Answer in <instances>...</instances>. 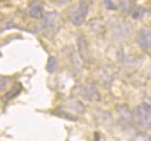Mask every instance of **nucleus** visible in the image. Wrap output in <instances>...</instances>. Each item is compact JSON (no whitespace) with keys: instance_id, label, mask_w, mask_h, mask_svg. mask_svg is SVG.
Returning a JSON list of instances; mask_svg holds the SVG:
<instances>
[{"instance_id":"f257e3e1","label":"nucleus","mask_w":151,"mask_h":141,"mask_svg":"<svg viewBox=\"0 0 151 141\" xmlns=\"http://www.w3.org/2000/svg\"><path fill=\"white\" fill-rule=\"evenodd\" d=\"M91 2L92 0H79L78 4L71 8V12L69 14V20L75 27H80L84 24L89 12Z\"/></svg>"},{"instance_id":"f03ea898","label":"nucleus","mask_w":151,"mask_h":141,"mask_svg":"<svg viewBox=\"0 0 151 141\" xmlns=\"http://www.w3.org/2000/svg\"><path fill=\"white\" fill-rule=\"evenodd\" d=\"M60 16L56 12H49L46 13L42 17L41 23V32L45 37L52 38L56 35V32L60 30Z\"/></svg>"},{"instance_id":"7ed1b4c3","label":"nucleus","mask_w":151,"mask_h":141,"mask_svg":"<svg viewBox=\"0 0 151 141\" xmlns=\"http://www.w3.org/2000/svg\"><path fill=\"white\" fill-rule=\"evenodd\" d=\"M133 118L135 123L144 130H151V106L141 103L133 111Z\"/></svg>"},{"instance_id":"20e7f679","label":"nucleus","mask_w":151,"mask_h":141,"mask_svg":"<svg viewBox=\"0 0 151 141\" xmlns=\"http://www.w3.org/2000/svg\"><path fill=\"white\" fill-rule=\"evenodd\" d=\"M136 40L142 51H149L151 48V32L148 29H141L137 33Z\"/></svg>"},{"instance_id":"39448f33","label":"nucleus","mask_w":151,"mask_h":141,"mask_svg":"<svg viewBox=\"0 0 151 141\" xmlns=\"http://www.w3.org/2000/svg\"><path fill=\"white\" fill-rule=\"evenodd\" d=\"M77 41H78V48H79V55L84 61H87V59L89 57V46H88L87 40L84 36H80L78 37Z\"/></svg>"},{"instance_id":"423d86ee","label":"nucleus","mask_w":151,"mask_h":141,"mask_svg":"<svg viewBox=\"0 0 151 141\" xmlns=\"http://www.w3.org/2000/svg\"><path fill=\"white\" fill-rule=\"evenodd\" d=\"M135 0H119L118 9H120L124 14H131L135 9Z\"/></svg>"},{"instance_id":"0eeeda50","label":"nucleus","mask_w":151,"mask_h":141,"mask_svg":"<svg viewBox=\"0 0 151 141\" xmlns=\"http://www.w3.org/2000/svg\"><path fill=\"white\" fill-rule=\"evenodd\" d=\"M80 90H81V95H84L87 100L94 101L99 99V94L94 86H81Z\"/></svg>"},{"instance_id":"6e6552de","label":"nucleus","mask_w":151,"mask_h":141,"mask_svg":"<svg viewBox=\"0 0 151 141\" xmlns=\"http://www.w3.org/2000/svg\"><path fill=\"white\" fill-rule=\"evenodd\" d=\"M29 14H30V16L32 17V19H42L44 16H45V14H44V8H42V6L41 5H39V4H36V5H33V6H31L30 7V10H29Z\"/></svg>"},{"instance_id":"1a4fd4ad","label":"nucleus","mask_w":151,"mask_h":141,"mask_svg":"<svg viewBox=\"0 0 151 141\" xmlns=\"http://www.w3.org/2000/svg\"><path fill=\"white\" fill-rule=\"evenodd\" d=\"M57 68H58V62H57L56 57L50 55V56L48 57L47 64H46V70H47L48 72L53 74L54 71H56Z\"/></svg>"},{"instance_id":"9d476101","label":"nucleus","mask_w":151,"mask_h":141,"mask_svg":"<svg viewBox=\"0 0 151 141\" xmlns=\"http://www.w3.org/2000/svg\"><path fill=\"white\" fill-rule=\"evenodd\" d=\"M145 14V8L142 6H136L134 12L132 13V16L134 20H141Z\"/></svg>"},{"instance_id":"9b49d317","label":"nucleus","mask_w":151,"mask_h":141,"mask_svg":"<svg viewBox=\"0 0 151 141\" xmlns=\"http://www.w3.org/2000/svg\"><path fill=\"white\" fill-rule=\"evenodd\" d=\"M21 91H22V85L19 86L17 90H16V86H14V88H13L10 92H8V93L6 94V99H7V100H9V99H13V98H15V96H16V95H17V94H19Z\"/></svg>"},{"instance_id":"f8f14e48","label":"nucleus","mask_w":151,"mask_h":141,"mask_svg":"<svg viewBox=\"0 0 151 141\" xmlns=\"http://www.w3.org/2000/svg\"><path fill=\"white\" fill-rule=\"evenodd\" d=\"M103 1H104V5H105V7H106L108 9H110V10L118 9V6H117L114 2H112V0H103Z\"/></svg>"},{"instance_id":"ddd939ff","label":"nucleus","mask_w":151,"mask_h":141,"mask_svg":"<svg viewBox=\"0 0 151 141\" xmlns=\"http://www.w3.org/2000/svg\"><path fill=\"white\" fill-rule=\"evenodd\" d=\"M150 14H151V8H150Z\"/></svg>"},{"instance_id":"4468645a","label":"nucleus","mask_w":151,"mask_h":141,"mask_svg":"<svg viewBox=\"0 0 151 141\" xmlns=\"http://www.w3.org/2000/svg\"><path fill=\"white\" fill-rule=\"evenodd\" d=\"M149 141H151V139H150V140H149Z\"/></svg>"}]
</instances>
